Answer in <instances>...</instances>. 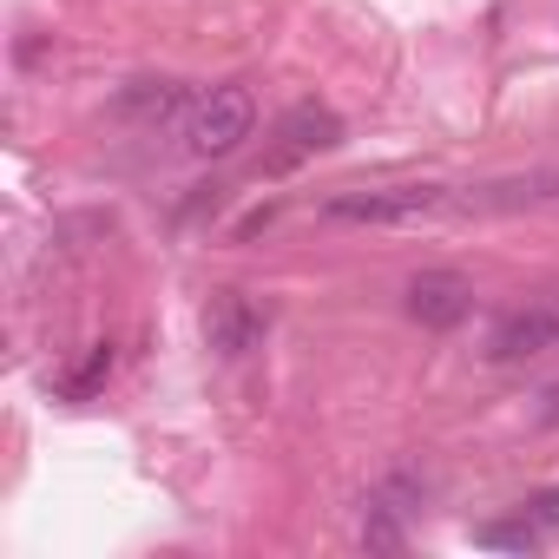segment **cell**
<instances>
[{
    "instance_id": "obj_1",
    "label": "cell",
    "mask_w": 559,
    "mask_h": 559,
    "mask_svg": "<svg viewBox=\"0 0 559 559\" xmlns=\"http://www.w3.org/2000/svg\"><path fill=\"white\" fill-rule=\"evenodd\" d=\"M250 132H257V99L243 86H211L185 119V152L191 158H230Z\"/></svg>"
},
{
    "instance_id": "obj_2",
    "label": "cell",
    "mask_w": 559,
    "mask_h": 559,
    "mask_svg": "<svg viewBox=\"0 0 559 559\" xmlns=\"http://www.w3.org/2000/svg\"><path fill=\"white\" fill-rule=\"evenodd\" d=\"M448 204L441 185H376V191H336L323 211L336 224H421Z\"/></svg>"
},
{
    "instance_id": "obj_3",
    "label": "cell",
    "mask_w": 559,
    "mask_h": 559,
    "mask_svg": "<svg viewBox=\"0 0 559 559\" xmlns=\"http://www.w3.org/2000/svg\"><path fill=\"white\" fill-rule=\"evenodd\" d=\"M559 349V290L526 304V310H507L487 336V362H526V356H546Z\"/></svg>"
},
{
    "instance_id": "obj_4",
    "label": "cell",
    "mask_w": 559,
    "mask_h": 559,
    "mask_svg": "<svg viewBox=\"0 0 559 559\" xmlns=\"http://www.w3.org/2000/svg\"><path fill=\"white\" fill-rule=\"evenodd\" d=\"M336 139H343V119H336L330 106L304 99V106H290V112H284V126H276V145H270V171H290V165H304V158L330 152Z\"/></svg>"
},
{
    "instance_id": "obj_5",
    "label": "cell",
    "mask_w": 559,
    "mask_h": 559,
    "mask_svg": "<svg viewBox=\"0 0 559 559\" xmlns=\"http://www.w3.org/2000/svg\"><path fill=\"white\" fill-rule=\"evenodd\" d=\"M467 310H474V284H467L461 270H421L415 284H408V317L421 330H454Z\"/></svg>"
},
{
    "instance_id": "obj_6",
    "label": "cell",
    "mask_w": 559,
    "mask_h": 559,
    "mask_svg": "<svg viewBox=\"0 0 559 559\" xmlns=\"http://www.w3.org/2000/svg\"><path fill=\"white\" fill-rule=\"evenodd\" d=\"M263 330H270V317H263L243 290H224V297H211V310H204V336H211L217 356H243V349H257Z\"/></svg>"
},
{
    "instance_id": "obj_7",
    "label": "cell",
    "mask_w": 559,
    "mask_h": 559,
    "mask_svg": "<svg viewBox=\"0 0 559 559\" xmlns=\"http://www.w3.org/2000/svg\"><path fill=\"white\" fill-rule=\"evenodd\" d=\"M552 198H559V165L520 171V178H493V185H474L461 204H467V211H520V204H552Z\"/></svg>"
},
{
    "instance_id": "obj_8",
    "label": "cell",
    "mask_w": 559,
    "mask_h": 559,
    "mask_svg": "<svg viewBox=\"0 0 559 559\" xmlns=\"http://www.w3.org/2000/svg\"><path fill=\"white\" fill-rule=\"evenodd\" d=\"M178 80H132L126 93H119V112L126 119H145V126H158L165 112H178Z\"/></svg>"
},
{
    "instance_id": "obj_9",
    "label": "cell",
    "mask_w": 559,
    "mask_h": 559,
    "mask_svg": "<svg viewBox=\"0 0 559 559\" xmlns=\"http://www.w3.org/2000/svg\"><path fill=\"white\" fill-rule=\"evenodd\" d=\"M474 539H480V546H500V552H526V546L539 539V526H533V520H493V526H480Z\"/></svg>"
},
{
    "instance_id": "obj_10",
    "label": "cell",
    "mask_w": 559,
    "mask_h": 559,
    "mask_svg": "<svg viewBox=\"0 0 559 559\" xmlns=\"http://www.w3.org/2000/svg\"><path fill=\"white\" fill-rule=\"evenodd\" d=\"M106 369H112V349H93V356H86V369L67 382V395H73V402H80V395H93V389L106 382Z\"/></svg>"
},
{
    "instance_id": "obj_11",
    "label": "cell",
    "mask_w": 559,
    "mask_h": 559,
    "mask_svg": "<svg viewBox=\"0 0 559 559\" xmlns=\"http://www.w3.org/2000/svg\"><path fill=\"white\" fill-rule=\"evenodd\" d=\"M362 539H369V546H402V533H395V520H389V513H369Z\"/></svg>"
},
{
    "instance_id": "obj_12",
    "label": "cell",
    "mask_w": 559,
    "mask_h": 559,
    "mask_svg": "<svg viewBox=\"0 0 559 559\" xmlns=\"http://www.w3.org/2000/svg\"><path fill=\"white\" fill-rule=\"evenodd\" d=\"M533 421H539V428H559V382H546V389H539V408H533Z\"/></svg>"
},
{
    "instance_id": "obj_13",
    "label": "cell",
    "mask_w": 559,
    "mask_h": 559,
    "mask_svg": "<svg viewBox=\"0 0 559 559\" xmlns=\"http://www.w3.org/2000/svg\"><path fill=\"white\" fill-rule=\"evenodd\" d=\"M533 520H539V526H559V487H552V493H539V500H533Z\"/></svg>"
}]
</instances>
